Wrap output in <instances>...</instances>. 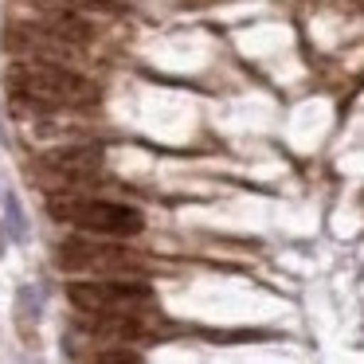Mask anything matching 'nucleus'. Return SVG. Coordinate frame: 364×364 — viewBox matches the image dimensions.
<instances>
[{
	"instance_id": "nucleus-2",
	"label": "nucleus",
	"mask_w": 364,
	"mask_h": 364,
	"mask_svg": "<svg viewBox=\"0 0 364 364\" xmlns=\"http://www.w3.org/2000/svg\"><path fill=\"white\" fill-rule=\"evenodd\" d=\"M51 215L98 231V235H137L145 228V215L137 208L114 204V200H51Z\"/></svg>"
},
{
	"instance_id": "nucleus-5",
	"label": "nucleus",
	"mask_w": 364,
	"mask_h": 364,
	"mask_svg": "<svg viewBox=\"0 0 364 364\" xmlns=\"http://www.w3.org/2000/svg\"><path fill=\"white\" fill-rule=\"evenodd\" d=\"M4 43H9V51H28V55H40V59L75 55L67 36H59L55 28H9Z\"/></svg>"
},
{
	"instance_id": "nucleus-4",
	"label": "nucleus",
	"mask_w": 364,
	"mask_h": 364,
	"mask_svg": "<svg viewBox=\"0 0 364 364\" xmlns=\"http://www.w3.org/2000/svg\"><path fill=\"white\" fill-rule=\"evenodd\" d=\"M59 267L67 270H98V274H118V270H141V262L114 243H95V239H67L59 247Z\"/></svg>"
},
{
	"instance_id": "nucleus-1",
	"label": "nucleus",
	"mask_w": 364,
	"mask_h": 364,
	"mask_svg": "<svg viewBox=\"0 0 364 364\" xmlns=\"http://www.w3.org/2000/svg\"><path fill=\"white\" fill-rule=\"evenodd\" d=\"M12 98L32 106H90L98 102V87L87 75L71 71L59 63H43V59H20L4 75Z\"/></svg>"
},
{
	"instance_id": "nucleus-3",
	"label": "nucleus",
	"mask_w": 364,
	"mask_h": 364,
	"mask_svg": "<svg viewBox=\"0 0 364 364\" xmlns=\"http://www.w3.org/2000/svg\"><path fill=\"white\" fill-rule=\"evenodd\" d=\"M67 298L82 309V314H118V309H141L153 306V290L134 278H95V282H71Z\"/></svg>"
},
{
	"instance_id": "nucleus-7",
	"label": "nucleus",
	"mask_w": 364,
	"mask_h": 364,
	"mask_svg": "<svg viewBox=\"0 0 364 364\" xmlns=\"http://www.w3.org/2000/svg\"><path fill=\"white\" fill-rule=\"evenodd\" d=\"M4 231H9L16 243H28V220H24V208H20L16 192H4Z\"/></svg>"
},
{
	"instance_id": "nucleus-8",
	"label": "nucleus",
	"mask_w": 364,
	"mask_h": 364,
	"mask_svg": "<svg viewBox=\"0 0 364 364\" xmlns=\"http://www.w3.org/2000/svg\"><path fill=\"white\" fill-rule=\"evenodd\" d=\"M95 360H102V364H137L141 356H137V353H126V348H118V353H98Z\"/></svg>"
},
{
	"instance_id": "nucleus-6",
	"label": "nucleus",
	"mask_w": 364,
	"mask_h": 364,
	"mask_svg": "<svg viewBox=\"0 0 364 364\" xmlns=\"http://www.w3.org/2000/svg\"><path fill=\"white\" fill-rule=\"evenodd\" d=\"M98 165H102V149H67V153H55V157H48V168L59 176H67V181H79V176H90L98 173Z\"/></svg>"
}]
</instances>
